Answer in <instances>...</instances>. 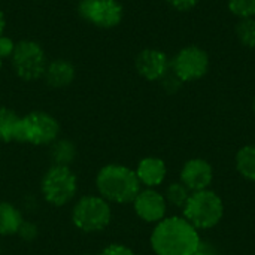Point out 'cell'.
Wrapping results in <instances>:
<instances>
[{"label":"cell","instance_id":"6da1fadb","mask_svg":"<svg viewBox=\"0 0 255 255\" xmlns=\"http://www.w3.org/2000/svg\"><path fill=\"white\" fill-rule=\"evenodd\" d=\"M199 230L184 217H166L157 223L149 236V245L155 255H193L200 248Z\"/></svg>","mask_w":255,"mask_h":255},{"label":"cell","instance_id":"7a4b0ae2","mask_svg":"<svg viewBox=\"0 0 255 255\" xmlns=\"http://www.w3.org/2000/svg\"><path fill=\"white\" fill-rule=\"evenodd\" d=\"M96 190L111 205H128L134 200L142 185L134 169L111 163L99 169L96 175Z\"/></svg>","mask_w":255,"mask_h":255},{"label":"cell","instance_id":"3957f363","mask_svg":"<svg viewBox=\"0 0 255 255\" xmlns=\"http://www.w3.org/2000/svg\"><path fill=\"white\" fill-rule=\"evenodd\" d=\"M224 202L214 190H202L191 193L182 209V217L197 230H209L217 227L224 218Z\"/></svg>","mask_w":255,"mask_h":255},{"label":"cell","instance_id":"277c9868","mask_svg":"<svg viewBox=\"0 0 255 255\" xmlns=\"http://www.w3.org/2000/svg\"><path fill=\"white\" fill-rule=\"evenodd\" d=\"M70 218L79 232L87 235L100 233L112 221V208L99 194H87L73 203Z\"/></svg>","mask_w":255,"mask_h":255},{"label":"cell","instance_id":"5b68a950","mask_svg":"<svg viewBox=\"0 0 255 255\" xmlns=\"http://www.w3.org/2000/svg\"><path fill=\"white\" fill-rule=\"evenodd\" d=\"M60 137V123L55 117L43 111H33L24 117H19L15 142L34 145V146H49Z\"/></svg>","mask_w":255,"mask_h":255},{"label":"cell","instance_id":"8992f818","mask_svg":"<svg viewBox=\"0 0 255 255\" xmlns=\"http://www.w3.org/2000/svg\"><path fill=\"white\" fill-rule=\"evenodd\" d=\"M40 193L46 203L57 208L66 206L78 194V176L70 166L52 164L42 176Z\"/></svg>","mask_w":255,"mask_h":255},{"label":"cell","instance_id":"52a82bcc","mask_svg":"<svg viewBox=\"0 0 255 255\" xmlns=\"http://www.w3.org/2000/svg\"><path fill=\"white\" fill-rule=\"evenodd\" d=\"M10 63L16 76L30 82L43 78L48 58L40 43L34 40H21L15 45Z\"/></svg>","mask_w":255,"mask_h":255},{"label":"cell","instance_id":"ba28073f","mask_svg":"<svg viewBox=\"0 0 255 255\" xmlns=\"http://www.w3.org/2000/svg\"><path fill=\"white\" fill-rule=\"evenodd\" d=\"M209 54L197 45H187L170 58V72L184 84L205 78L209 72Z\"/></svg>","mask_w":255,"mask_h":255},{"label":"cell","instance_id":"9c48e42d","mask_svg":"<svg viewBox=\"0 0 255 255\" xmlns=\"http://www.w3.org/2000/svg\"><path fill=\"white\" fill-rule=\"evenodd\" d=\"M79 16L99 28H114L124 18V7L120 0H79Z\"/></svg>","mask_w":255,"mask_h":255},{"label":"cell","instance_id":"30bf717a","mask_svg":"<svg viewBox=\"0 0 255 255\" xmlns=\"http://www.w3.org/2000/svg\"><path fill=\"white\" fill-rule=\"evenodd\" d=\"M133 211L139 220L148 224H157L167 217V202L157 188H142L131 202Z\"/></svg>","mask_w":255,"mask_h":255},{"label":"cell","instance_id":"8fae6325","mask_svg":"<svg viewBox=\"0 0 255 255\" xmlns=\"http://www.w3.org/2000/svg\"><path fill=\"white\" fill-rule=\"evenodd\" d=\"M136 72L149 82H160L170 72V58L161 49H142L134 58Z\"/></svg>","mask_w":255,"mask_h":255},{"label":"cell","instance_id":"7c38bea8","mask_svg":"<svg viewBox=\"0 0 255 255\" xmlns=\"http://www.w3.org/2000/svg\"><path fill=\"white\" fill-rule=\"evenodd\" d=\"M179 181L191 191H202L208 190L214 181V167L212 164L202 158L194 157L184 163L179 172Z\"/></svg>","mask_w":255,"mask_h":255},{"label":"cell","instance_id":"4fadbf2b","mask_svg":"<svg viewBox=\"0 0 255 255\" xmlns=\"http://www.w3.org/2000/svg\"><path fill=\"white\" fill-rule=\"evenodd\" d=\"M136 176L143 188H158L167 178V166L160 157H143L136 169Z\"/></svg>","mask_w":255,"mask_h":255},{"label":"cell","instance_id":"5bb4252c","mask_svg":"<svg viewBox=\"0 0 255 255\" xmlns=\"http://www.w3.org/2000/svg\"><path fill=\"white\" fill-rule=\"evenodd\" d=\"M76 76V69L72 61L66 58H55L48 61L46 70L43 73L45 82L52 88L69 87Z\"/></svg>","mask_w":255,"mask_h":255},{"label":"cell","instance_id":"9a60e30c","mask_svg":"<svg viewBox=\"0 0 255 255\" xmlns=\"http://www.w3.org/2000/svg\"><path fill=\"white\" fill-rule=\"evenodd\" d=\"M24 223L21 211L10 202L0 200V236H15L18 235Z\"/></svg>","mask_w":255,"mask_h":255},{"label":"cell","instance_id":"2e32d148","mask_svg":"<svg viewBox=\"0 0 255 255\" xmlns=\"http://www.w3.org/2000/svg\"><path fill=\"white\" fill-rule=\"evenodd\" d=\"M235 166L244 179L255 182V143L245 145L236 152Z\"/></svg>","mask_w":255,"mask_h":255},{"label":"cell","instance_id":"e0dca14e","mask_svg":"<svg viewBox=\"0 0 255 255\" xmlns=\"http://www.w3.org/2000/svg\"><path fill=\"white\" fill-rule=\"evenodd\" d=\"M51 146V158L52 164L57 166H70L75 161L76 157V148L75 145L67 139H57Z\"/></svg>","mask_w":255,"mask_h":255},{"label":"cell","instance_id":"ac0fdd59","mask_svg":"<svg viewBox=\"0 0 255 255\" xmlns=\"http://www.w3.org/2000/svg\"><path fill=\"white\" fill-rule=\"evenodd\" d=\"M19 115L6 106H0V142L9 143L15 142V130Z\"/></svg>","mask_w":255,"mask_h":255},{"label":"cell","instance_id":"d6986e66","mask_svg":"<svg viewBox=\"0 0 255 255\" xmlns=\"http://www.w3.org/2000/svg\"><path fill=\"white\" fill-rule=\"evenodd\" d=\"M163 194L169 206L176 209H184V206L187 205L191 196V191L181 181H173L166 187V191Z\"/></svg>","mask_w":255,"mask_h":255},{"label":"cell","instance_id":"ffe728a7","mask_svg":"<svg viewBox=\"0 0 255 255\" xmlns=\"http://www.w3.org/2000/svg\"><path fill=\"white\" fill-rule=\"evenodd\" d=\"M235 34L238 42L248 48H255V18H241L235 25Z\"/></svg>","mask_w":255,"mask_h":255},{"label":"cell","instance_id":"44dd1931","mask_svg":"<svg viewBox=\"0 0 255 255\" xmlns=\"http://www.w3.org/2000/svg\"><path fill=\"white\" fill-rule=\"evenodd\" d=\"M229 10L238 18H255V0H227Z\"/></svg>","mask_w":255,"mask_h":255},{"label":"cell","instance_id":"7402d4cb","mask_svg":"<svg viewBox=\"0 0 255 255\" xmlns=\"http://www.w3.org/2000/svg\"><path fill=\"white\" fill-rule=\"evenodd\" d=\"M160 82H161L164 91L169 93V94H175L176 91H179V88H181L182 84H184V82H182L176 75H173L172 72H169Z\"/></svg>","mask_w":255,"mask_h":255},{"label":"cell","instance_id":"603a6c76","mask_svg":"<svg viewBox=\"0 0 255 255\" xmlns=\"http://www.w3.org/2000/svg\"><path fill=\"white\" fill-rule=\"evenodd\" d=\"M97 255H136V253L124 244H111Z\"/></svg>","mask_w":255,"mask_h":255},{"label":"cell","instance_id":"cb8c5ba5","mask_svg":"<svg viewBox=\"0 0 255 255\" xmlns=\"http://www.w3.org/2000/svg\"><path fill=\"white\" fill-rule=\"evenodd\" d=\"M15 42L9 37V36H4L1 34L0 36V58H10L12 54H13V49H15Z\"/></svg>","mask_w":255,"mask_h":255},{"label":"cell","instance_id":"d4e9b609","mask_svg":"<svg viewBox=\"0 0 255 255\" xmlns=\"http://www.w3.org/2000/svg\"><path fill=\"white\" fill-rule=\"evenodd\" d=\"M170 7L179 12H188L199 4V0H166Z\"/></svg>","mask_w":255,"mask_h":255},{"label":"cell","instance_id":"484cf974","mask_svg":"<svg viewBox=\"0 0 255 255\" xmlns=\"http://www.w3.org/2000/svg\"><path fill=\"white\" fill-rule=\"evenodd\" d=\"M193 255H218L217 250L214 248V245L211 242H206V241H202L200 244V248L196 254Z\"/></svg>","mask_w":255,"mask_h":255},{"label":"cell","instance_id":"4316f807","mask_svg":"<svg viewBox=\"0 0 255 255\" xmlns=\"http://www.w3.org/2000/svg\"><path fill=\"white\" fill-rule=\"evenodd\" d=\"M4 28H6V18H4V15H3V12L0 10V36L3 34V31H4Z\"/></svg>","mask_w":255,"mask_h":255},{"label":"cell","instance_id":"83f0119b","mask_svg":"<svg viewBox=\"0 0 255 255\" xmlns=\"http://www.w3.org/2000/svg\"><path fill=\"white\" fill-rule=\"evenodd\" d=\"M253 112H254V115H255V96H254V99H253Z\"/></svg>","mask_w":255,"mask_h":255},{"label":"cell","instance_id":"f1b7e54d","mask_svg":"<svg viewBox=\"0 0 255 255\" xmlns=\"http://www.w3.org/2000/svg\"><path fill=\"white\" fill-rule=\"evenodd\" d=\"M1 64H3V60L0 58V70H1Z\"/></svg>","mask_w":255,"mask_h":255},{"label":"cell","instance_id":"f546056e","mask_svg":"<svg viewBox=\"0 0 255 255\" xmlns=\"http://www.w3.org/2000/svg\"><path fill=\"white\" fill-rule=\"evenodd\" d=\"M79 255H94V254H90V253H84V254H79Z\"/></svg>","mask_w":255,"mask_h":255}]
</instances>
